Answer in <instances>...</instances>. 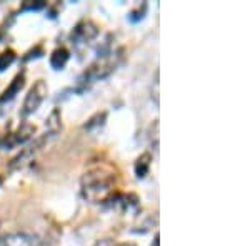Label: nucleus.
Listing matches in <instances>:
<instances>
[{
  "label": "nucleus",
  "mask_w": 250,
  "mask_h": 246,
  "mask_svg": "<svg viewBox=\"0 0 250 246\" xmlns=\"http://www.w3.org/2000/svg\"><path fill=\"white\" fill-rule=\"evenodd\" d=\"M107 112H97L95 115H92L90 118L87 120L83 128L88 132V133H97L100 132L104 127H105V122H107Z\"/></svg>",
  "instance_id": "f8f14e48"
},
{
  "label": "nucleus",
  "mask_w": 250,
  "mask_h": 246,
  "mask_svg": "<svg viewBox=\"0 0 250 246\" xmlns=\"http://www.w3.org/2000/svg\"><path fill=\"white\" fill-rule=\"evenodd\" d=\"M34 133H35L34 125L23 122L14 133L7 135L5 138L0 142V147L2 148H14V147H19V145H25L32 136H34Z\"/></svg>",
  "instance_id": "423d86ee"
},
{
  "label": "nucleus",
  "mask_w": 250,
  "mask_h": 246,
  "mask_svg": "<svg viewBox=\"0 0 250 246\" xmlns=\"http://www.w3.org/2000/svg\"><path fill=\"white\" fill-rule=\"evenodd\" d=\"M82 196L90 203H107L117 191V175L107 167H95L80 178Z\"/></svg>",
  "instance_id": "f257e3e1"
},
{
  "label": "nucleus",
  "mask_w": 250,
  "mask_h": 246,
  "mask_svg": "<svg viewBox=\"0 0 250 246\" xmlns=\"http://www.w3.org/2000/svg\"><path fill=\"white\" fill-rule=\"evenodd\" d=\"M114 246H135L134 243H115Z\"/></svg>",
  "instance_id": "a211bd4d"
},
{
  "label": "nucleus",
  "mask_w": 250,
  "mask_h": 246,
  "mask_svg": "<svg viewBox=\"0 0 250 246\" xmlns=\"http://www.w3.org/2000/svg\"><path fill=\"white\" fill-rule=\"evenodd\" d=\"M2 183H3V178H2V176H0V187H2Z\"/></svg>",
  "instance_id": "412c9836"
},
{
  "label": "nucleus",
  "mask_w": 250,
  "mask_h": 246,
  "mask_svg": "<svg viewBox=\"0 0 250 246\" xmlns=\"http://www.w3.org/2000/svg\"><path fill=\"white\" fill-rule=\"evenodd\" d=\"M68 60H70V52L65 47H59L50 54V67L54 70H62Z\"/></svg>",
  "instance_id": "1a4fd4ad"
},
{
  "label": "nucleus",
  "mask_w": 250,
  "mask_h": 246,
  "mask_svg": "<svg viewBox=\"0 0 250 246\" xmlns=\"http://www.w3.org/2000/svg\"><path fill=\"white\" fill-rule=\"evenodd\" d=\"M25 85V74L23 72H20L14 76V80L10 82V85L3 90V94L0 95V103H5V102H10V100H14L15 96L20 94V90L23 88Z\"/></svg>",
  "instance_id": "6e6552de"
},
{
  "label": "nucleus",
  "mask_w": 250,
  "mask_h": 246,
  "mask_svg": "<svg viewBox=\"0 0 250 246\" xmlns=\"http://www.w3.org/2000/svg\"><path fill=\"white\" fill-rule=\"evenodd\" d=\"M15 58H17V54H15L12 48L3 50L2 54H0V72H5L7 68L15 62Z\"/></svg>",
  "instance_id": "ddd939ff"
},
{
  "label": "nucleus",
  "mask_w": 250,
  "mask_h": 246,
  "mask_svg": "<svg viewBox=\"0 0 250 246\" xmlns=\"http://www.w3.org/2000/svg\"><path fill=\"white\" fill-rule=\"evenodd\" d=\"M48 95V87L43 80H37L34 83V87L29 90L27 94L25 100H23V107H22V115L23 116H29L32 114L39 110V107L43 103V100L47 98Z\"/></svg>",
  "instance_id": "39448f33"
},
{
  "label": "nucleus",
  "mask_w": 250,
  "mask_h": 246,
  "mask_svg": "<svg viewBox=\"0 0 250 246\" xmlns=\"http://www.w3.org/2000/svg\"><path fill=\"white\" fill-rule=\"evenodd\" d=\"M50 138H52V136L45 133V135L35 138L32 143L25 145V147H23L22 150H20L17 155H15L14 158L9 161L10 170H20V168H23L25 165H29L30 161L34 160L35 156H37L39 153L47 147V143H48V140H50Z\"/></svg>",
  "instance_id": "7ed1b4c3"
},
{
  "label": "nucleus",
  "mask_w": 250,
  "mask_h": 246,
  "mask_svg": "<svg viewBox=\"0 0 250 246\" xmlns=\"http://www.w3.org/2000/svg\"><path fill=\"white\" fill-rule=\"evenodd\" d=\"M35 246H50V245H47V243H42V241H40V243H37Z\"/></svg>",
  "instance_id": "aec40b11"
},
{
  "label": "nucleus",
  "mask_w": 250,
  "mask_h": 246,
  "mask_svg": "<svg viewBox=\"0 0 250 246\" xmlns=\"http://www.w3.org/2000/svg\"><path fill=\"white\" fill-rule=\"evenodd\" d=\"M45 127H47V135L55 136L60 133V130H62V114H60L59 108L52 110V114L48 115V118L45 122Z\"/></svg>",
  "instance_id": "9b49d317"
},
{
  "label": "nucleus",
  "mask_w": 250,
  "mask_h": 246,
  "mask_svg": "<svg viewBox=\"0 0 250 246\" xmlns=\"http://www.w3.org/2000/svg\"><path fill=\"white\" fill-rule=\"evenodd\" d=\"M37 243H40L39 238L27 233H12L0 238V246H35Z\"/></svg>",
  "instance_id": "0eeeda50"
},
{
  "label": "nucleus",
  "mask_w": 250,
  "mask_h": 246,
  "mask_svg": "<svg viewBox=\"0 0 250 246\" xmlns=\"http://www.w3.org/2000/svg\"><path fill=\"white\" fill-rule=\"evenodd\" d=\"M99 34H100V29L94 20L83 19V20H80L77 25L74 27V30L70 32V42L74 43L75 47L88 45L92 40H95L99 37Z\"/></svg>",
  "instance_id": "20e7f679"
},
{
  "label": "nucleus",
  "mask_w": 250,
  "mask_h": 246,
  "mask_svg": "<svg viewBox=\"0 0 250 246\" xmlns=\"http://www.w3.org/2000/svg\"><path fill=\"white\" fill-rule=\"evenodd\" d=\"M152 246H159V235H155V241H154V245Z\"/></svg>",
  "instance_id": "6ab92c4d"
},
{
  "label": "nucleus",
  "mask_w": 250,
  "mask_h": 246,
  "mask_svg": "<svg viewBox=\"0 0 250 246\" xmlns=\"http://www.w3.org/2000/svg\"><path fill=\"white\" fill-rule=\"evenodd\" d=\"M150 167H152V155L150 153H142V155L135 160V165H134L135 176L144 180L145 176L148 175V171H150Z\"/></svg>",
  "instance_id": "9d476101"
},
{
  "label": "nucleus",
  "mask_w": 250,
  "mask_h": 246,
  "mask_svg": "<svg viewBox=\"0 0 250 246\" xmlns=\"http://www.w3.org/2000/svg\"><path fill=\"white\" fill-rule=\"evenodd\" d=\"M43 55V48L42 45H37L35 48H32L30 52H27V55L23 57V60H30V58H40Z\"/></svg>",
  "instance_id": "2eb2a0df"
},
{
  "label": "nucleus",
  "mask_w": 250,
  "mask_h": 246,
  "mask_svg": "<svg viewBox=\"0 0 250 246\" xmlns=\"http://www.w3.org/2000/svg\"><path fill=\"white\" fill-rule=\"evenodd\" d=\"M45 7V2H25L22 5V10H42Z\"/></svg>",
  "instance_id": "dca6fc26"
},
{
  "label": "nucleus",
  "mask_w": 250,
  "mask_h": 246,
  "mask_svg": "<svg viewBox=\"0 0 250 246\" xmlns=\"http://www.w3.org/2000/svg\"><path fill=\"white\" fill-rule=\"evenodd\" d=\"M145 14H147V3H142V9H135V10H132L130 14H128V20L130 22H139V20H142L145 17Z\"/></svg>",
  "instance_id": "4468645a"
},
{
  "label": "nucleus",
  "mask_w": 250,
  "mask_h": 246,
  "mask_svg": "<svg viewBox=\"0 0 250 246\" xmlns=\"http://www.w3.org/2000/svg\"><path fill=\"white\" fill-rule=\"evenodd\" d=\"M122 60H124V48H117V50L105 55V57H97L95 62L80 75L79 78L80 90L87 88V85H90V83H95L99 80H104L108 75H112L117 70V67L122 63Z\"/></svg>",
  "instance_id": "f03ea898"
},
{
  "label": "nucleus",
  "mask_w": 250,
  "mask_h": 246,
  "mask_svg": "<svg viewBox=\"0 0 250 246\" xmlns=\"http://www.w3.org/2000/svg\"><path fill=\"white\" fill-rule=\"evenodd\" d=\"M115 243L114 241H110V240H102V241H99L95 246H114Z\"/></svg>",
  "instance_id": "f3484780"
}]
</instances>
